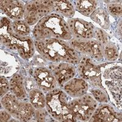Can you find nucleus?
Listing matches in <instances>:
<instances>
[{"mask_svg":"<svg viewBox=\"0 0 122 122\" xmlns=\"http://www.w3.org/2000/svg\"><path fill=\"white\" fill-rule=\"evenodd\" d=\"M74 69L72 67H68L67 64H62L54 71L56 76L60 84H62L65 81H67L74 75Z\"/></svg>","mask_w":122,"mask_h":122,"instance_id":"nucleus-6","label":"nucleus"},{"mask_svg":"<svg viewBox=\"0 0 122 122\" xmlns=\"http://www.w3.org/2000/svg\"><path fill=\"white\" fill-rule=\"evenodd\" d=\"M115 114L107 106L101 109L98 114H96L95 117V121L96 122H112L115 121Z\"/></svg>","mask_w":122,"mask_h":122,"instance_id":"nucleus-8","label":"nucleus"},{"mask_svg":"<svg viewBox=\"0 0 122 122\" xmlns=\"http://www.w3.org/2000/svg\"><path fill=\"white\" fill-rule=\"evenodd\" d=\"M92 18L100 24L103 28H107L109 26L108 17L104 10L102 9H98L93 12L92 15Z\"/></svg>","mask_w":122,"mask_h":122,"instance_id":"nucleus-9","label":"nucleus"},{"mask_svg":"<svg viewBox=\"0 0 122 122\" xmlns=\"http://www.w3.org/2000/svg\"><path fill=\"white\" fill-rule=\"evenodd\" d=\"M10 118V115L9 114H7V112H6V111H3L1 112V121H7Z\"/></svg>","mask_w":122,"mask_h":122,"instance_id":"nucleus-19","label":"nucleus"},{"mask_svg":"<svg viewBox=\"0 0 122 122\" xmlns=\"http://www.w3.org/2000/svg\"><path fill=\"white\" fill-rule=\"evenodd\" d=\"M109 10L111 11V14L117 15L120 14H121V12H122V8H121L120 6H118L117 4H115V5L111 6L109 7Z\"/></svg>","mask_w":122,"mask_h":122,"instance_id":"nucleus-17","label":"nucleus"},{"mask_svg":"<svg viewBox=\"0 0 122 122\" xmlns=\"http://www.w3.org/2000/svg\"><path fill=\"white\" fill-rule=\"evenodd\" d=\"M9 89V83L7 79L4 78L1 79V95H4Z\"/></svg>","mask_w":122,"mask_h":122,"instance_id":"nucleus-16","label":"nucleus"},{"mask_svg":"<svg viewBox=\"0 0 122 122\" xmlns=\"http://www.w3.org/2000/svg\"><path fill=\"white\" fill-rule=\"evenodd\" d=\"M37 119L39 121H44L45 118V113L43 111L39 110L37 112Z\"/></svg>","mask_w":122,"mask_h":122,"instance_id":"nucleus-18","label":"nucleus"},{"mask_svg":"<svg viewBox=\"0 0 122 122\" xmlns=\"http://www.w3.org/2000/svg\"><path fill=\"white\" fill-rule=\"evenodd\" d=\"M10 87L13 92L17 97L23 98L25 97V90L23 88V84L17 79H13L10 81Z\"/></svg>","mask_w":122,"mask_h":122,"instance_id":"nucleus-11","label":"nucleus"},{"mask_svg":"<svg viewBox=\"0 0 122 122\" xmlns=\"http://www.w3.org/2000/svg\"><path fill=\"white\" fill-rule=\"evenodd\" d=\"M13 30L19 35L25 36L29 32V28L26 24L23 21H18L14 22L12 25Z\"/></svg>","mask_w":122,"mask_h":122,"instance_id":"nucleus-12","label":"nucleus"},{"mask_svg":"<svg viewBox=\"0 0 122 122\" xmlns=\"http://www.w3.org/2000/svg\"><path fill=\"white\" fill-rule=\"evenodd\" d=\"M57 7L61 12L65 14L67 16L71 17L74 14L73 7L68 1H56L54 3V7Z\"/></svg>","mask_w":122,"mask_h":122,"instance_id":"nucleus-10","label":"nucleus"},{"mask_svg":"<svg viewBox=\"0 0 122 122\" xmlns=\"http://www.w3.org/2000/svg\"><path fill=\"white\" fill-rule=\"evenodd\" d=\"M95 4V1H79V3L77 4V6L78 8L80 9L81 11L87 13V14H89L93 9Z\"/></svg>","mask_w":122,"mask_h":122,"instance_id":"nucleus-13","label":"nucleus"},{"mask_svg":"<svg viewBox=\"0 0 122 122\" xmlns=\"http://www.w3.org/2000/svg\"><path fill=\"white\" fill-rule=\"evenodd\" d=\"M95 98L100 101H106V95L104 92L100 90H93L92 91Z\"/></svg>","mask_w":122,"mask_h":122,"instance_id":"nucleus-15","label":"nucleus"},{"mask_svg":"<svg viewBox=\"0 0 122 122\" xmlns=\"http://www.w3.org/2000/svg\"><path fill=\"white\" fill-rule=\"evenodd\" d=\"M69 23L71 30L75 35L87 39L93 36V26H90L87 22L81 20L75 19L70 20Z\"/></svg>","mask_w":122,"mask_h":122,"instance_id":"nucleus-3","label":"nucleus"},{"mask_svg":"<svg viewBox=\"0 0 122 122\" xmlns=\"http://www.w3.org/2000/svg\"><path fill=\"white\" fill-rule=\"evenodd\" d=\"M116 50L115 48L114 47V46H111L110 45L106 46V47L104 49V53L107 59H112L116 54Z\"/></svg>","mask_w":122,"mask_h":122,"instance_id":"nucleus-14","label":"nucleus"},{"mask_svg":"<svg viewBox=\"0 0 122 122\" xmlns=\"http://www.w3.org/2000/svg\"><path fill=\"white\" fill-rule=\"evenodd\" d=\"M30 100L36 108H43L45 104L44 95L42 92L39 90H34L30 92Z\"/></svg>","mask_w":122,"mask_h":122,"instance_id":"nucleus-7","label":"nucleus"},{"mask_svg":"<svg viewBox=\"0 0 122 122\" xmlns=\"http://www.w3.org/2000/svg\"><path fill=\"white\" fill-rule=\"evenodd\" d=\"M3 7L6 14L10 18L20 19L23 15L24 10L23 4L18 1H1Z\"/></svg>","mask_w":122,"mask_h":122,"instance_id":"nucleus-4","label":"nucleus"},{"mask_svg":"<svg viewBox=\"0 0 122 122\" xmlns=\"http://www.w3.org/2000/svg\"><path fill=\"white\" fill-rule=\"evenodd\" d=\"M36 28L42 30L49 29L50 32L48 34L47 37L51 36L52 33L53 36L55 34L57 37H59L58 36L66 39H69L71 37V32L67 24L62 18L57 17H44L41 19Z\"/></svg>","mask_w":122,"mask_h":122,"instance_id":"nucleus-2","label":"nucleus"},{"mask_svg":"<svg viewBox=\"0 0 122 122\" xmlns=\"http://www.w3.org/2000/svg\"><path fill=\"white\" fill-rule=\"evenodd\" d=\"M87 85L84 81L73 79L65 86V90L73 96H80L87 91Z\"/></svg>","mask_w":122,"mask_h":122,"instance_id":"nucleus-5","label":"nucleus"},{"mask_svg":"<svg viewBox=\"0 0 122 122\" xmlns=\"http://www.w3.org/2000/svg\"><path fill=\"white\" fill-rule=\"evenodd\" d=\"M37 48L42 51L43 55L50 60L57 61L61 59V60H66L68 57L71 60L77 59V56L74 51H71L70 49H68V46L61 43L60 41L56 40H50L47 42H40L38 43Z\"/></svg>","mask_w":122,"mask_h":122,"instance_id":"nucleus-1","label":"nucleus"}]
</instances>
